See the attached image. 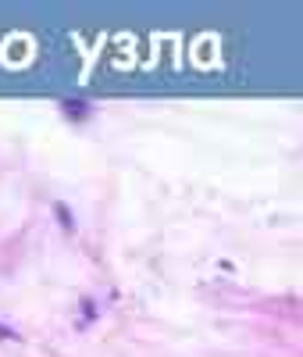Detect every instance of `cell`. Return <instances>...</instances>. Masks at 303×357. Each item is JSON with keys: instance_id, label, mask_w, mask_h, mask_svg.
<instances>
[]
</instances>
